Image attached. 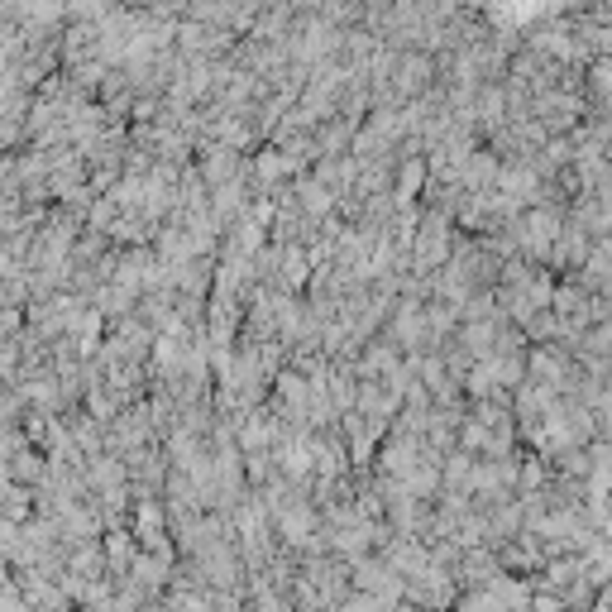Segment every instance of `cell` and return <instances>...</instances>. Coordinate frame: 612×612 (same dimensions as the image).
I'll list each match as a JSON object with an SVG mask.
<instances>
[{
  "label": "cell",
  "instance_id": "6da1fadb",
  "mask_svg": "<svg viewBox=\"0 0 612 612\" xmlns=\"http://www.w3.org/2000/svg\"><path fill=\"white\" fill-rule=\"evenodd\" d=\"M378 608H383L378 598H354L350 608H340V612H378Z\"/></svg>",
  "mask_w": 612,
  "mask_h": 612
}]
</instances>
